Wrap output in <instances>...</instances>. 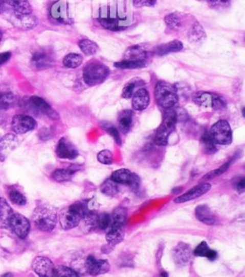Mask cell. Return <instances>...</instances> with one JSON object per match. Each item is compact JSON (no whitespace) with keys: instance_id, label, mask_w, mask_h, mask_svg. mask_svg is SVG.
I'll use <instances>...</instances> for the list:
<instances>
[{"instance_id":"obj_57","label":"cell","mask_w":245,"mask_h":277,"mask_svg":"<svg viewBox=\"0 0 245 277\" xmlns=\"http://www.w3.org/2000/svg\"><path fill=\"white\" fill-rule=\"evenodd\" d=\"M1 277H13V274H12V273H9V272H8V273H5V274H3V275H2V276Z\"/></svg>"},{"instance_id":"obj_37","label":"cell","mask_w":245,"mask_h":277,"mask_svg":"<svg viewBox=\"0 0 245 277\" xmlns=\"http://www.w3.org/2000/svg\"><path fill=\"white\" fill-rule=\"evenodd\" d=\"M99 21L101 23V25L107 30L118 31L124 29V27L121 26L119 20L116 18H112V17H108V16L101 17V18H99Z\"/></svg>"},{"instance_id":"obj_2","label":"cell","mask_w":245,"mask_h":277,"mask_svg":"<svg viewBox=\"0 0 245 277\" xmlns=\"http://www.w3.org/2000/svg\"><path fill=\"white\" fill-rule=\"evenodd\" d=\"M32 219L36 228L39 231L51 232L56 226L58 216L54 208L47 205H41L35 209Z\"/></svg>"},{"instance_id":"obj_18","label":"cell","mask_w":245,"mask_h":277,"mask_svg":"<svg viewBox=\"0 0 245 277\" xmlns=\"http://www.w3.org/2000/svg\"><path fill=\"white\" fill-rule=\"evenodd\" d=\"M15 28L20 30H30L37 25V18L32 15H14L9 18Z\"/></svg>"},{"instance_id":"obj_14","label":"cell","mask_w":245,"mask_h":277,"mask_svg":"<svg viewBox=\"0 0 245 277\" xmlns=\"http://www.w3.org/2000/svg\"><path fill=\"white\" fill-rule=\"evenodd\" d=\"M211 189V185L208 183H202L201 185H197L193 188L189 189L184 194L180 195L174 199V203L182 204V203L189 202L194 200L196 198H199L202 195L207 193Z\"/></svg>"},{"instance_id":"obj_26","label":"cell","mask_w":245,"mask_h":277,"mask_svg":"<svg viewBox=\"0 0 245 277\" xmlns=\"http://www.w3.org/2000/svg\"><path fill=\"white\" fill-rule=\"evenodd\" d=\"M132 118H133V112L131 110H124L120 113L118 117V127L120 131L123 134H126L132 125Z\"/></svg>"},{"instance_id":"obj_16","label":"cell","mask_w":245,"mask_h":277,"mask_svg":"<svg viewBox=\"0 0 245 277\" xmlns=\"http://www.w3.org/2000/svg\"><path fill=\"white\" fill-rule=\"evenodd\" d=\"M56 154L60 159H67V160H73L79 155L78 150L75 147L74 144L65 138H61L58 142Z\"/></svg>"},{"instance_id":"obj_8","label":"cell","mask_w":245,"mask_h":277,"mask_svg":"<svg viewBox=\"0 0 245 277\" xmlns=\"http://www.w3.org/2000/svg\"><path fill=\"white\" fill-rule=\"evenodd\" d=\"M37 127V121L27 115H15L12 120V129L15 134L23 135Z\"/></svg>"},{"instance_id":"obj_10","label":"cell","mask_w":245,"mask_h":277,"mask_svg":"<svg viewBox=\"0 0 245 277\" xmlns=\"http://www.w3.org/2000/svg\"><path fill=\"white\" fill-rule=\"evenodd\" d=\"M50 17L52 18L54 22L59 24H70L72 22L69 16L68 6L65 2L61 0L53 3L52 6L50 8Z\"/></svg>"},{"instance_id":"obj_42","label":"cell","mask_w":245,"mask_h":277,"mask_svg":"<svg viewBox=\"0 0 245 277\" xmlns=\"http://www.w3.org/2000/svg\"><path fill=\"white\" fill-rule=\"evenodd\" d=\"M201 143H202V146L206 153L213 154L214 152L216 151V146H215L216 144L212 140V138L210 137L208 133H205L201 137Z\"/></svg>"},{"instance_id":"obj_33","label":"cell","mask_w":245,"mask_h":277,"mask_svg":"<svg viewBox=\"0 0 245 277\" xmlns=\"http://www.w3.org/2000/svg\"><path fill=\"white\" fill-rule=\"evenodd\" d=\"M16 97L13 93H0V110H7L16 104Z\"/></svg>"},{"instance_id":"obj_9","label":"cell","mask_w":245,"mask_h":277,"mask_svg":"<svg viewBox=\"0 0 245 277\" xmlns=\"http://www.w3.org/2000/svg\"><path fill=\"white\" fill-rule=\"evenodd\" d=\"M32 269L39 277H55V266L47 257H36L32 263Z\"/></svg>"},{"instance_id":"obj_13","label":"cell","mask_w":245,"mask_h":277,"mask_svg":"<svg viewBox=\"0 0 245 277\" xmlns=\"http://www.w3.org/2000/svg\"><path fill=\"white\" fill-rule=\"evenodd\" d=\"M192 248L185 243H179L172 250V258L177 267H185L192 258Z\"/></svg>"},{"instance_id":"obj_56","label":"cell","mask_w":245,"mask_h":277,"mask_svg":"<svg viewBox=\"0 0 245 277\" xmlns=\"http://www.w3.org/2000/svg\"><path fill=\"white\" fill-rule=\"evenodd\" d=\"M4 7H5V0H0V14L4 12Z\"/></svg>"},{"instance_id":"obj_35","label":"cell","mask_w":245,"mask_h":277,"mask_svg":"<svg viewBox=\"0 0 245 277\" xmlns=\"http://www.w3.org/2000/svg\"><path fill=\"white\" fill-rule=\"evenodd\" d=\"M147 65V61H134V60H121L114 63L115 67L120 69H138V68L145 67Z\"/></svg>"},{"instance_id":"obj_3","label":"cell","mask_w":245,"mask_h":277,"mask_svg":"<svg viewBox=\"0 0 245 277\" xmlns=\"http://www.w3.org/2000/svg\"><path fill=\"white\" fill-rule=\"evenodd\" d=\"M156 103L164 109L174 108V106L179 102V95L176 87L167 83V82H158L154 90Z\"/></svg>"},{"instance_id":"obj_50","label":"cell","mask_w":245,"mask_h":277,"mask_svg":"<svg viewBox=\"0 0 245 277\" xmlns=\"http://www.w3.org/2000/svg\"><path fill=\"white\" fill-rule=\"evenodd\" d=\"M226 107V100L217 94H214L212 108L215 110H223Z\"/></svg>"},{"instance_id":"obj_5","label":"cell","mask_w":245,"mask_h":277,"mask_svg":"<svg viewBox=\"0 0 245 277\" xmlns=\"http://www.w3.org/2000/svg\"><path fill=\"white\" fill-rule=\"evenodd\" d=\"M109 68L100 61H91L83 70V81L90 86L104 83L109 75Z\"/></svg>"},{"instance_id":"obj_41","label":"cell","mask_w":245,"mask_h":277,"mask_svg":"<svg viewBox=\"0 0 245 277\" xmlns=\"http://www.w3.org/2000/svg\"><path fill=\"white\" fill-rule=\"evenodd\" d=\"M55 277H80V274L72 268L59 266L55 268Z\"/></svg>"},{"instance_id":"obj_22","label":"cell","mask_w":245,"mask_h":277,"mask_svg":"<svg viewBox=\"0 0 245 277\" xmlns=\"http://www.w3.org/2000/svg\"><path fill=\"white\" fill-rule=\"evenodd\" d=\"M125 237V231L124 228L120 226H110L106 230L105 238L107 241V245L114 247L116 245L121 243Z\"/></svg>"},{"instance_id":"obj_29","label":"cell","mask_w":245,"mask_h":277,"mask_svg":"<svg viewBox=\"0 0 245 277\" xmlns=\"http://www.w3.org/2000/svg\"><path fill=\"white\" fill-rule=\"evenodd\" d=\"M188 38H189V40L193 43H199L206 38L205 31L199 23L195 22L193 24V26L191 27V29L188 33Z\"/></svg>"},{"instance_id":"obj_27","label":"cell","mask_w":245,"mask_h":277,"mask_svg":"<svg viewBox=\"0 0 245 277\" xmlns=\"http://www.w3.org/2000/svg\"><path fill=\"white\" fill-rule=\"evenodd\" d=\"M126 218H127V210L123 207H118L115 210H113L110 219H112V223L110 226H120V228H124V225L126 224Z\"/></svg>"},{"instance_id":"obj_11","label":"cell","mask_w":245,"mask_h":277,"mask_svg":"<svg viewBox=\"0 0 245 277\" xmlns=\"http://www.w3.org/2000/svg\"><path fill=\"white\" fill-rule=\"evenodd\" d=\"M85 270L86 274L95 276L108 272L110 270V265L106 260H98L94 256L90 255L85 259Z\"/></svg>"},{"instance_id":"obj_39","label":"cell","mask_w":245,"mask_h":277,"mask_svg":"<svg viewBox=\"0 0 245 277\" xmlns=\"http://www.w3.org/2000/svg\"><path fill=\"white\" fill-rule=\"evenodd\" d=\"M165 23L171 30H179L182 26V20L177 14H170L165 16Z\"/></svg>"},{"instance_id":"obj_17","label":"cell","mask_w":245,"mask_h":277,"mask_svg":"<svg viewBox=\"0 0 245 277\" xmlns=\"http://www.w3.org/2000/svg\"><path fill=\"white\" fill-rule=\"evenodd\" d=\"M18 140L14 134H7L0 140V161L4 162L8 156L17 147Z\"/></svg>"},{"instance_id":"obj_31","label":"cell","mask_w":245,"mask_h":277,"mask_svg":"<svg viewBox=\"0 0 245 277\" xmlns=\"http://www.w3.org/2000/svg\"><path fill=\"white\" fill-rule=\"evenodd\" d=\"M8 195L10 200L16 206H25L27 204V198L16 187H10V189L8 190Z\"/></svg>"},{"instance_id":"obj_59","label":"cell","mask_w":245,"mask_h":277,"mask_svg":"<svg viewBox=\"0 0 245 277\" xmlns=\"http://www.w3.org/2000/svg\"><path fill=\"white\" fill-rule=\"evenodd\" d=\"M156 277H160V275H159V276H156Z\"/></svg>"},{"instance_id":"obj_38","label":"cell","mask_w":245,"mask_h":277,"mask_svg":"<svg viewBox=\"0 0 245 277\" xmlns=\"http://www.w3.org/2000/svg\"><path fill=\"white\" fill-rule=\"evenodd\" d=\"M130 175H131V172L128 169L121 168L112 173V179L117 184L126 185L130 178Z\"/></svg>"},{"instance_id":"obj_47","label":"cell","mask_w":245,"mask_h":277,"mask_svg":"<svg viewBox=\"0 0 245 277\" xmlns=\"http://www.w3.org/2000/svg\"><path fill=\"white\" fill-rule=\"evenodd\" d=\"M112 223V219L110 215L107 213H101L98 216V228H100L101 230L106 231Z\"/></svg>"},{"instance_id":"obj_44","label":"cell","mask_w":245,"mask_h":277,"mask_svg":"<svg viewBox=\"0 0 245 277\" xmlns=\"http://www.w3.org/2000/svg\"><path fill=\"white\" fill-rule=\"evenodd\" d=\"M98 216H99V214L97 213L96 211H90L83 217L84 224L90 230L98 228Z\"/></svg>"},{"instance_id":"obj_36","label":"cell","mask_w":245,"mask_h":277,"mask_svg":"<svg viewBox=\"0 0 245 277\" xmlns=\"http://www.w3.org/2000/svg\"><path fill=\"white\" fill-rule=\"evenodd\" d=\"M82 63V58L79 54H68L63 59V65L67 68L79 67Z\"/></svg>"},{"instance_id":"obj_43","label":"cell","mask_w":245,"mask_h":277,"mask_svg":"<svg viewBox=\"0 0 245 277\" xmlns=\"http://www.w3.org/2000/svg\"><path fill=\"white\" fill-rule=\"evenodd\" d=\"M102 128H104V130L112 136V138L114 139V141L117 142L118 144L122 143V139H121V136H120L119 131L117 130V128L115 127L112 125L110 123L108 122H103L102 123Z\"/></svg>"},{"instance_id":"obj_6","label":"cell","mask_w":245,"mask_h":277,"mask_svg":"<svg viewBox=\"0 0 245 277\" xmlns=\"http://www.w3.org/2000/svg\"><path fill=\"white\" fill-rule=\"evenodd\" d=\"M210 137L215 144L227 145L233 141L230 124L226 120H218L210 129Z\"/></svg>"},{"instance_id":"obj_51","label":"cell","mask_w":245,"mask_h":277,"mask_svg":"<svg viewBox=\"0 0 245 277\" xmlns=\"http://www.w3.org/2000/svg\"><path fill=\"white\" fill-rule=\"evenodd\" d=\"M135 87H136V83H127L122 91V97L125 98H130L134 94Z\"/></svg>"},{"instance_id":"obj_32","label":"cell","mask_w":245,"mask_h":277,"mask_svg":"<svg viewBox=\"0 0 245 277\" xmlns=\"http://www.w3.org/2000/svg\"><path fill=\"white\" fill-rule=\"evenodd\" d=\"M79 47L82 52L86 56H93L98 52L99 47L96 43L87 38H82L79 41Z\"/></svg>"},{"instance_id":"obj_15","label":"cell","mask_w":245,"mask_h":277,"mask_svg":"<svg viewBox=\"0 0 245 277\" xmlns=\"http://www.w3.org/2000/svg\"><path fill=\"white\" fill-rule=\"evenodd\" d=\"M29 104L32 108H34L37 112L42 113L52 120H59L60 116L56 112L50 105L45 102L43 98L39 97H31Z\"/></svg>"},{"instance_id":"obj_23","label":"cell","mask_w":245,"mask_h":277,"mask_svg":"<svg viewBox=\"0 0 245 277\" xmlns=\"http://www.w3.org/2000/svg\"><path fill=\"white\" fill-rule=\"evenodd\" d=\"M149 52L141 46L129 47L125 53V60H134V61H144L148 59Z\"/></svg>"},{"instance_id":"obj_58","label":"cell","mask_w":245,"mask_h":277,"mask_svg":"<svg viewBox=\"0 0 245 277\" xmlns=\"http://www.w3.org/2000/svg\"><path fill=\"white\" fill-rule=\"evenodd\" d=\"M1 38H2V33H1V31H0V41H1Z\"/></svg>"},{"instance_id":"obj_48","label":"cell","mask_w":245,"mask_h":277,"mask_svg":"<svg viewBox=\"0 0 245 277\" xmlns=\"http://www.w3.org/2000/svg\"><path fill=\"white\" fill-rule=\"evenodd\" d=\"M209 250H210V247H209L207 242L202 241L201 244H199L197 247L194 248V250H193V255H195V256L206 257V255H207V254H208Z\"/></svg>"},{"instance_id":"obj_28","label":"cell","mask_w":245,"mask_h":277,"mask_svg":"<svg viewBox=\"0 0 245 277\" xmlns=\"http://www.w3.org/2000/svg\"><path fill=\"white\" fill-rule=\"evenodd\" d=\"M214 94L209 92H197L193 96L194 104L202 108H212Z\"/></svg>"},{"instance_id":"obj_55","label":"cell","mask_w":245,"mask_h":277,"mask_svg":"<svg viewBox=\"0 0 245 277\" xmlns=\"http://www.w3.org/2000/svg\"><path fill=\"white\" fill-rule=\"evenodd\" d=\"M206 257L208 258L210 261H215L216 257H217V254H216L215 250H213V249L210 248V250H209L208 254L206 255Z\"/></svg>"},{"instance_id":"obj_24","label":"cell","mask_w":245,"mask_h":277,"mask_svg":"<svg viewBox=\"0 0 245 277\" xmlns=\"http://www.w3.org/2000/svg\"><path fill=\"white\" fill-rule=\"evenodd\" d=\"M14 211L7 201L0 197V229H9V223Z\"/></svg>"},{"instance_id":"obj_53","label":"cell","mask_w":245,"mask_h":277,"mask_svg":"<svg viewBox=\"0 0 245 277\" xmlns=\"http://www.w3.org/2000/svg\"><path fill=\"white\" fill-rule=\"evenodd\" d=\"M234 187L236 188V190L238 191L239 193H243L245 189V179L243 177H240L239 179H237L236 182L234 183Z\"/></svg>"},{"instance_id":"obj_49","label":"cell","mask_w":245,"mask_h":277,"mask_svg":"<svg viewBox=\"0 0 245 277\" xmlns=\"http://www.w3.org/2000/svg\"><path fill=\"white\" fill-rule=\"evenodd\" d=\"M126 185L129 187L131 190L137 191L139 189V187H140V185H141V180H140V178H139V176L137 174L131 173L130 178H129V180H128Z\"/></svg>"},{"instance_id":"obj_19","label":"cell","mask_w":245,"mask_h":277,"mask_svg":"<svg viewBox=\"0 0 245 277\" xmlns=\"http://www.w3.org/2000/svg\"><path fill=\"white\" fill-rule=\"evenodd\" d=\"M149 91L145 88L137 89L132 95V107L135 110L143 111L149 106Z\"/></svg>"},{"instance_id":"obj_52","label":"cell","mask_w":245,"mask_h":277,"mask_svg":"<svg viewBox=\"0 0 245 277\" xmlns=\"http://www.w3.org/2000/svg\"><path fill=\"white\" fill-rule=\"evenodd\" d=\"M135 7H150L156 3V0H133Z\"/></svg>"},{"instance_id":"obj_4","label":"cell","mask_w":245,"mask_h":277,"mask_svg":"<svg viewBox=\"0 0 245 277\" xmlns=\"http://www.w3.org/2000/svg\"><path fill=\"white\" fill-rule=\"evenodd\" d=\"M177 114L174 108L165 109L163 114V120L160 127L157 129L155 134V142L159 145H167L169 137L174 130L177 122Z\"/></svg>"},{"instance_id":"obj_12","label":"cell","mask_w":245,"mask_h":277,"mask_svg":"<svg viewBox=\"0 0 245 277\" xmlns=\"http://www.w3.org/2000/svg\"><path fill=\"white\" fill-rule=\"evenodd\" d=\"M54 63L52 54L46 49L37 50L33 54L31 64L35 70H44L51 67Z\"/></svg>"},{"instance_id":"obj_46","label":"cell","mask_w":245,"mask_h":277,"mask_svg":"<svg viewBox=\"0 0 245 277\" xmlns=\"http://www.w3.org/2000/svg\"><path fill=\"white\" fill-rule=\"evenodd\" d=\"M208 2L209 6L214 10H224L230 6L231 0H201Z\"/></svg>"},{"instance_id":"obj_34","label":"cell","mask_w":245,"mask_h":277,"mask_svg":"<svg viewBox=\"0 0 245 277\" xmlns=\"http://www.w3.org/2000/svg\"><path fill=\"white\" fill-rule=\"evenodd\" d=\"M101 191L104 195H107V196H110V197L115 196L119 192L118 184L112 180V178L108 179V180L104 181V183L102 184V186H101Z\"/></svg>"},{"instance_id":"obj_20","label":"cell","mask_w":245,"mask_h":277,"mask_svg":"<svg viewBox=\"0 0 245 277\" xmlns=\"http://www.w3.org/2000/svg\"><path fill=\"white\" fill-rule=\"evenodd\" d=\"M5 6L12 9L14 15L32 14V7L28 0H5Z\"/></svg>"},{"instance_id":"obj_21","label":"cell","mask_w":245,"mask_h":277,"mask_svg":"<svg viewBox=\"0 0 245 277\" xmlns=\"http://www.w3.org/2000/svg\"><path fill=\"white\" fill-rule=\"evenodd\" d=\"M195 217L205 225H215L217 223L215 214L205 205H201L195 209Z\"/></svg>"},{"instance_id":"obj_1","label":"cell","mask_w":245,"mask_h":277,"mask_svg":"<svg viewBox=\"0 0 245 277\" xmlns=\"http://www.w3.org/2000/svg\"><path fill=\"white\" fill-rule=\"evenodd\" d=\"M88 212H90V210L87 206V201L74 203L70 207L61 210L59 215L61 229L64 231L74 229Z\"/></svg>"},{"instance_id":"obj_25","label":"cell","mask_w":245,"mask_h":277,"mask_svg":"<svg viewBox=\"0 0 245 277\" xmlns=\"http://www.w3.org/2000/svg\"><path fill=\"white\" fill-rule=\"evenodd\" d=\"M183 49V44L179 40H172L171 42L165 43L162 45L156 46L153 49V54L157 56H165L170 53H176Z\"/></svg>"},{"instance_id":"obj_40","label":"cell","mask_w":245,"mask_h":277,"mask_svg":"<svg viewBox=\"0 0 245 277\" xmlns=\"http://www.w3.org/2000/svg\"><path fill=\"white\" fill-rule=\"evenodd\" d=\"M231 164H232V161H228L227 163H225L224 165L219 166L218 168H216V169L213 170V171H210V172L207 173V174L202 178V181H203V182H207V181L215 179L216 177L220 176L221 174L226 172V171L228 170V168L230 167Z\"/></svg>"},{"instance_id":"obj_45","label":"cell","mask_w":245,"mask_h":277,"mask_svg":"<svg viewBox=\"0 0 245 277\" xmlns=\"http://www.w3.org/2000/svg\"><path fill=\"white\" fill-rule=\"evenodd\" d=\"M97 159L103 165H110L113 162V154H112V151H109V150H102V151H100L98 153Z\"/></svg>"},{"instance_id":"obj_7","label":"cell","mask_w":245,"mask_h":277,"mask_svg":"<svg viewBox=\"0 0 245 277\" xmlns=\"http://www.w3.org/2000/svg\"><path fill=\"white\" fill-rule=\"evenodd\" d=\"M30 222L26 217L19 213H14L9 223V229L15 232L16 236L24 239L30 232Z\"/></svg>"},{"instance_id":"obj_54","label":"cell","mask_w":245,"mask_h":277,"mask_svg":"<svg viewBox=\"0 0 245 277\" xmlns=\"http://www.w3.org/2000/svg\"><path fill=\"white\" fill-rule=\"evenodd\" d=\"M12 54L10 52L1 53L0 54V66L4 63H6L8 60L11 59Z\"/></svg>"},{"instance_id":"obj_30","label":"cell","mask_w":245,"mask_h":277,"mask_svg":"<svg viewBox=\"0 0 245 277\" xmlns=\"http://www.w3.org/2000/svg\"><path fill=\"white\" fill-rule=\"evenodd\" d=\"M76 172V169L72 168H58L52 173V178L55 181L62 183L70 180Z\"/></svg>"}]
</instances>
